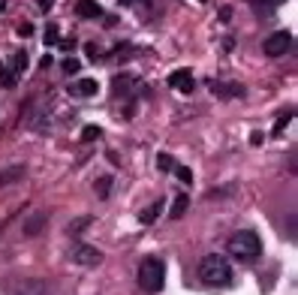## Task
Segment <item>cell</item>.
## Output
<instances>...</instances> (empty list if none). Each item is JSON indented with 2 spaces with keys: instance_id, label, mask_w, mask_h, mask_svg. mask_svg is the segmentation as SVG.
<instances>
[{
  "instance_id": "cell-1",
  "label": "cell",
  "mask_w": 298,
  "mask_h": 295,
  "mask_svg": "<svg viewBox=\"0 0 298 295\" xmlns=\"http://www.w3.org/2000/svg\"><path fill=\"white\" fill-rule=\"evenodd\" d=\"M199 280L208 286H229L232 283V265L226 262V256L208 253L199 262Z\"/></svg>"
},
{
  "instance_id": "cell-2",
  "label": "cell",
  "mask_w": 298,
  "mask_h": 295,
  "mask_svg": "<svg viewBox=\"0 0 298 295\" xmlns=\"http://www.w3.org/2000/svg\"><path fill=\"white\" fill-rule=\"evenodd\" d=\"M163 283H166V265L157 256L142 259V265H139V286H142V292L157 295L163 289Z\"/></svg>"
},
{
  "instance_id": "cell-3",
  "label": "cell",
  "mask_w": 298,
  "mask_h": 295,
  "mask_svg": "<svg viewBox=\"0 0 298 295\" xmlns=\"http://www.w3.org/2000/svg\"><path fill=\"white\" fill-rule=\"evenodd\" d=\"M229 253L235 259H244V262H250V259H256L262 253V241L253 229H241L229 238Z\"/></svg>"
},
{
  "instance_id": "cell-4",
  "label": "cell",
  "mask_w": 298,
  "mask_h": 295,
  "mask_svg": "<svg viewBox=\"0 0 298 295\" xmlns=\"http://www.w3.org/2000/svg\"><path fill=\"white\" fill-rule=\"evenodd\" d=\"M295 39H292V33L289 30H277L271 33V37L262 42V51H265L268 58H280V55H286V51H292Z\"/></svg>"
},
{
  "instance_id": "cell-5",
  "label": "cell",
  "mask_w": 298,
  "mask_h": 295,
  "mask_svg": "<svg viewBox=\"0 0 298 295\" xmlns=\"http://www.w3.org/2000/svg\"><path fill=\"white\" fill-rule=\"evenodd\" d=\"M69 259H73L76 265H81V268H97L102 262V250H97L94 244H76L69 250Z\"/></svg>"
},
{
  "instance_id": "cell-6",
  "label": "cell",
  "mask_w": 298,
  "mask_h": 295,
  "mask_svg": "<svg viewBox=\"0 0 298 295\" xmlns=\"http://www.w3.org/2000/svg\"><path fill=\"white\" fill-rule=\"evenodd\" d=\"M112 91H115V97H120V99H130L133 94H139L142 88H139V79H136V76L120 73V76L112 79Z\"/></svg>"
},
{
  "instance_id": "cell-7",
  "label": "cell",
  "mask_w": 298,
  "mask_h": 295,
  "mask_svg": "<svg viewBox=\"0 0 298 295\" xmlns=\"http://www.w3.org/2000/svg\"><path fill=\"white\" fill-rule=\"evenodd\" d=\"M169 84H172L175 91H181V94H190L193 88H196V81H193L190 69H178V73H172V76H169Z\"/></svg>"
},
{
  "instance_id": "cell-8",
  "label": "cell",
  "mask_w": 298,
  "mask_h": 295,
  "mask_svg": "<svg viewBox=\"0 0 298 295\" xmlns=\"http://www.w3.org/2000/svg\"><path fill=\"white\" fill-rule=\"evenodd\" d=\"M45 226H48V217H45L42 211H37V214H30V217L24 220V235L33 238V235H40Z\"/></svg>"
},
{
  "instance_id": "cell-9",
  "label": "cell",
  "mask_w": 298,
  "mask_h": 295,
  "mask_svg": "<svg viewBox=\"0 0 298 295\" xmlns=\"http://www.w3.org/2000/svg\"><path fill=\"white\" fill-rule=\"evenodd\" d=\"M76 15H81V19H99L102 6L94 3V0H79V3H76Z\"/></svg>"
},
{
  "instance_id": "cell-10",
  "label": "cell",
  "mask_w": 298,
  "mask_h": 295,
  "mask_svg": "<svg viewBox=\"0 0 298 295\" xmlns=\"http://www.w3.org/2000/svg\"><path fill=\"white\" fill-rule=\"evenodd\" d=\"M24 166H9V169H3L0 172V187H9V184H15V181H21L24 178Z\"/></svg>"
},
{
  "instance_id": "cell-11",
  "label": "cell",
  "mask_w": 298,
  "mask_h": 295,
  "mask_svg": "<svg viewBox=\"0 0 298 295\" xmlns=\"http://www.w3.org/2000/svg\"><path fill=\"white\" fill-rule=\"evenodd\" d=\"M97 88H99V84H97L94 79H79V81H76L69 91H73V94H79V97H94V94H97Z\"/></svg>"
},
{
  "instance_id": "cell-12",
  "label": "cell",
  "mask_w": 298,
  "mask_h": 295,
  "mask_svg": "<svg viewBox=\"0 0 298 295\" xmlns=\"http://www.w3.org/2000/svg\"><path fill=\"white\" fill-rule=\"evenodd\" d=\"M187 208H190V196H175V202L169 208V220H181L187 214Z\"/></svg>"
},
{
  "instance_id": "cell-13",
  "label": "cell",
  "mask_w": 298,
  "mask_h": 295,
  "mask_svg": "<svg viewBox=\"0 0 298 295\" xmlns=\"http://www.w3.org/2000/svg\"><path fill=\"white\" fill-rule=\"evenodd\" d=\"M160 211H163V199H160V202H154V205H148V208H142V211H139V220H142L145 226H151V223L160 217Z\"/></svg>"
},
{
  "instance_id": "cell-14",
  "label": "cell",
  "mask_w": 298,
  "mask_h": 295,
  "mask_svg": "<svg viewBox=\"0 0 298 295\" xmlns=\"http://www.w3.org/2000/svg\"><path fill=\"white\" fill-rule=\"evenodd\" d=\"M112 175H102V178H97L94 181V193L99 196V199H109V190H112Z\"/></svg>"
},
{
  "instance_id": "cell-15",
  "label": "cell",
  "mask_w": 298,
  "mask_h": 295,
  "mask_svg": "<svg viewBox=\"0 0 298 295\" xmlns=\"http://www.w3.org/2000/svg\"><path fill=\"white\" fill-rule=\"evenodd\" d=\"M27 66H30L27 51H19V55L12 58V73H15V76H21V73H27Z\"/></svg>"
},
{
  "instance_id": "cell-16",
  "label": "cell",
  "mask_w": 298,
  "mask_h": 295,
  "mask_svg": "<svg viewBox=\"0 0 298 295\" xmlns=\"http://www.w3.org/2000/svg\"><path fill=\"white\" fill-rule=\"evenodd\" d=\"M211 88H214L217 94H223V97H244V88H241V84H214V81H211Z\"/></svg>"
},
{
  "instance_id": "cell-17",
  "label": "cell",
  "mask_w": 298,
  "mask_h": 295,
  "mask_svg": "<svg viewBox=\"0 0 298 295\" xmlns=\"http://www.w3.org/2000/svg\"><path fill=\"white\" fill-rule=\"evenodd\" d=\"M0 81H3V88H15V73H9L3 60H0Z\"/></svg>"
},
{
  "instance_id": "cell-18",
  "label": "cell",
  "mask_w": 298,
  "mask_h": 295,
  "mask_svg": "<svg viewBox=\"0 0 298 295\" xmlns=\"http://www.w3.org/2000/svg\"><path fill=\"white\" fill-rule=\"evenodd\" d=\"M60 69H63V73H66V76H69V73H73V76H76V73H79V69H81V63H79L76 58H66V60H60Z\"/></svg>"
},
{
  "instance_id": "cell-19",
  "label": "cell",
  "mask_w": 298,
  "mask_h": 295,
  "mask_svg": "<svg viewBox=\"0 0 298 295\" xmlns=\"http://www.w3.org/2000/svg\"><path fill=\"white\" fill-rule=\"evenodd\" d=\"M60 37H58V24H48L45 27V45H58Z\"/></svg>"
},
{
  "instance_id": "cell-20",
  "label": "cell",
  "mask_w": 298,
  "mask_h": 295,
  "mask_svg": "<svg viewBox=\"0 0 298 295\" xmlns=\"http://www.w3.org/2000/svg\"><path fill=\"white\" fill-rule=\"evenodd\" d=\"M157 166H160L163 172H175V160L169 157V154H160V157H157Z\"/></svg>"
},
{
  "instance_id": "cell-21",
  "label": "cell",
  "mask_w": 298,
  "mask_h": 295,
  "mask_svg": "<svg viewBox=\"0 0 298 295\" xmlns=\"http://www.w3.org/2000/svg\"><path fill=\"white\" fill-rule=\"evenodd\" d=\"M99 136H102V130H99V127H84L81 142H94V138H99Z\"/></svg>"
},
{
  "instance_id": "cell-22",
  "label": "cell",
  "mask_w": 298,
  "mask_h": 295,
  "mask_svg": "<svg viewBox=\"0 0 298 295\" xmlns=\"http://www.w3.org/2000/svg\"><path fill=\"white\" fill-rule=\"evenodd\" d=\"M175 175H178V181H184V184H193V172L187 166H175Z\"/></svg>"
},
{
  "instance_id": "cell-23",
  "label": "cell",
  "mask_w": 298,
  "mask_h": 295,
  "mask_svg": "<svg viewBox=\"0 0 298 295\" xmlns=\"http://www.w3.org/2000/svg\"><path fill=\"white\" fill-rule=\"evenodd\" d=\"M15 30H19V37H30V33H33V24H30V21H21Z\"/></svg>"
},
{
  "instance_id": "cell-24",
  "label": "cell",
  "mask_w": 298,
  "mask_h": 295,
  "mask_svg": "<svg viewBox=\"0 0 298 295\" xmlns=\"http://www.w3.org/2000/svg\"><path fill=\"white\" fill-rule=\"evenodd\" d=\"M87 58H91V60H99V51H97V45H94V42L87 45Z\"/></svg>"
},
{
  "instance_id": "cell-25",
  "label": "cell",
  "mask_w": 298,
  "mask_h": 295,
  "mask_svg": "<svg viewBox=\"0 0 298 295\" xmlns=\"http://www.w3.org/2000/svg\"><path fill=\"white\" fill-rule=\"evenodd\" d=\"M51 63H55V60H51V55H42V60H40V66H42V69H48Z\"/></svg>"
},
{
  "instance_id": "cell-26",
  "label": "cell",
  "mask_w": 298,
  "mask_h": 295,
  "mask_svg": "<svg viewBox=\"0 0 298 295\" xmlns=\"http://www.w3.org/2000/svg\"><path fill=\"white\" fill-rule=\"evenodd\" d=\"M51 6H55V3H51V0H40V12H48Z\"/></svg>"
},
{
  "instance_id": "cell-27",
  "label": "cell",
  "mask_w": 298,
  "mask_h": 295,
  "mask_svg": "<svg viewBox=\"0 0 298 295\" xmlns=\"http://www.w3.org/2000/svg\"><path fill=\"white\" fill-rule=\"evenodd\" d=\"M229 15H232V9H229V6H223V9H220V19H223V21H229Z\"/></svg>"
},
{
  "instance_id": "cell-28",
  "label": "cell",
  "mask_w": 298,
  "mask_h": 295,
  "mask_svg": "<svg viewBox=\"0 0 298 295\" xmlns=\"http://www.w3.org/2000/svg\"><path fill=\"white\" fill-rule=\"evenodd\" d=\"M73 45H76L73 39H63V42H60V48H63V51H73Z\"/></svg>"
},
{
  "instance_id": "cell-29",
  "label": "cell",
  "mask_w": 298,
  "mask_h": 295,
  "mask_svg": "<svg viewBox=\"0 0 298 295\" xmlns=\"http://www.w3.org/2000/svg\"><path fill=\"white\" fill-rule=\"evenodd\" d=\"M268 6H280V3H286V0H265Z\"/></svg>"
},
{
  "instance_id": "cell-30",
  "label": "cell",
  "mask_w": 298,
  "mask_h": 295,
  "mask_svg": "<svg viewBox=\"0 0 298 295\" xmlns=\"http://www.w3.org/2000/svg\"><path fill=\"white\" fill-rule=\"evenodd\" d=\"M118 3H120V6H130V3H133V0H118Z\"/></svg>"
},
{
  "instance_id": "cell-31",
  "label": "cell",
  "mask_w": 298,
  "mask_h": 295,
  "mask_svg": "<svg viewBox=\"0 0 298 295\" xmlns=\"http://www.w3.org/2000/svg\"><path fill=\"white\" fill-rule=\"evenodd\" d=\"M6 9V0H0V12H3Z\"/></svg>"
},
{
  "instance_id": "cell-32",
  "label": "cell",
  "mask_w": 298,
  "mask_h": 295,
  "mask_svg": "<svg viewBox=\"0 0 298 295\" xmlns=\"http://www.w3.org/2000/svg\"><path fill=\"white\" fill-rule=\"evenodd\" d=\"M202 3H205V0H202Z\"/></svg>"
}]
</instances>
